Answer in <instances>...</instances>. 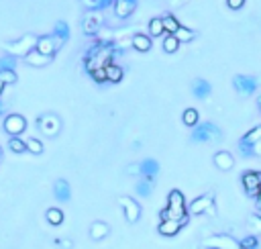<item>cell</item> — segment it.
Returning <instances> with one entry per match:
<instances>
[{
  "mask_svg": "<svg viewBox=\"0 0 261 249\" xmlns=\"http://www.w3.org/2000/svg\"><path fill=\"white\" fill-rule=\"evenodd\" d=\"M160 219H174V221H188V207H186V198L180 190H172L167 194V208L160 212Z\"/></svg>",
  "mask_w": 261,
  "mask_h": 249,
  "instance_id": "obj_1",
  "label": "cell"
},
{
  "mask_svg": "<svg viewBox=\"0 0 261 249\" xmlns=\"http://www.w3.org/2000/svg\"><path fill=\"white\" fill-rule=\"evenodd\" d=\"M37 39H39L37 35H33V33H27L25 37H20V39H17V41H10V43H4L2 47H4L6 53L15 55V58H25L29 51H33V49L37 47Z\"/></svg>",
  "mask_w": 261,
  "mask_h": 249,
  "instance_id": "obj_2",
  "label": "cell"
},
{
  "mask_svg": "<svg viewBox=\"0 0 261 249\" xmlns=\"http://www.w3.org/2000/svg\"><path fill=\"white\" fill-rule=\"evenodd\" d=\"M188 212L198 217V214H208V217H217V202H214L212 194H204V196H198L190 202L188 207Z\"/></svg>",
  "mask_w": 261,
  "mask_h": 249,
  "instance_id": "obj_3",
  "label": "cell"
},
{
  "mask_svg": "<svg viewBox=\"0 0 261 249\" xmlns=\"http://www.w3.org/2000/svg\"><path fill=\"white\" fill-rule=\"evenodd\" d=\"M202 247H206V249H241V243L226 233H217V235H210L206 239H202Z\"/></svg>",
  "mask_w": 261,
  "mask_h": 249,
  "instance_id": "obj_4",
  "label": "cell"
},
{
  "mask_svg": "<svg viewBox=\"0 0 261 249\" xmlns=\"http://www.w3.org/2000/svg\"><path fill=\"white\" fill-rule=\"evenodd\" d=\"M222 133L214 123H204V124H196L194 133H192V141H214V139H221Z\"/></svg>",
  "mask_w": 261,
  "mask_h": 249,
  "instance_id": "obj_5",
  "label": "cell"
},
{
  "mask_svg": "<svg viewBox=\"0 0 261 249\" xmlns=\"http://www.w3.org/2000/svg\"><path fill=\"white\" fill-rule=\"evenodd\" d=\"M37 127H39L41 133L47 135V137H55V135L61 131V121H60V117L47 112V115H41L37 119Z\"/></svg>",
  "mask_w": 261,
  "mask_h": 249,
  "instance_id": "obj_6",
  "label": "cell"
},
{
  "mask_svg": "<svg viewBox=\"0 0 261 249\" xmlns=\"http://www.w3.org/2000/svg\"><path fill=\"white\" fill-rule=\"evenodd\" d=\"M119 205H120V208H122V212H124V217H127V221L129 223H137L139 221V217H141V205L135 198H131V196H120L119 198Z\"/></svg>",
  "mask_w": 261,
  "mask_h": 249,
  "instance_id": "obj_7",
  "label": "cell"
},
{
  "mask_svg": "<svg viewBox=\"0 0 261 249\" xmlns=\"http://www.w3.org/2000/svg\"><path fill=\"white\" fill-rule=\"evenodd\" d=\"M241 182H243V188L247 192V196L257 198L259 190H261V172H253V169H249V172L243 174Z\"/></svg>",
  "mask_w": 261,
  "mask_h": 249,
  "instance_id": "obj_8",
  "label": "cell"
},
{
  "mask_svg": "<svg viewBox=\"0 0 261 249\" xmlns=\"http://www.w3.org/2000/svg\"><path fill=\"white\" fill-rule=\"evenodd\" d=\"M233 86L241 96H251L257 90V80L253 76H235L233 78Z\"/></svg>",
  "mask_w": 261,
  "mask_h": 249,
  "instance_id": "obj_9",
  "label": "cell"
},
{
  "mask_svg": "<svg viewBox=\"0 0 261 249\" xmlns=\"http://www.w3.org/2000/svg\"><path fill=\"white\" fill-rule=\"evenodd\" d=\"M86 35H96L102 27V10H88V15L82 21Z\"/></svg>",
  "mask_w": 261,
  "mask_h": 249,
  "instance_id": "obj_10",
  "label": "cell"
},
{
  "mask_svg": "<svg viewBox=\"0 0 261 249\" xmlns=\"http://www.w3.org/2000/svg\"><path fill=\"white\" fill-rule=\"evenodd\" d=\"M27 129V119L22 117V115H8L4 119V131L8 135H20V133H25Z\"/></svg>",
  "mask_w": 261,
  "mask_h": 249,
  "instance_id": "obj_11",
  "label": "cell"
},
{
  "mask_svg": "<svg viewBox=\"0 0 261 249\" xmlns=\"http://www.w3.org/2000/svg\"><path fill=\"white\" fill-rule=\"evenodd\" d=\"M257 141H261V124L255 129H251L249 133H245V137L239 143L241 153L243 155H253V143H257Z\"/></svg>",
  "mask_w": 261,
  "mask_h": 249,
  "instance_id": "obj_12",
  "label": "cell"
},
{
  "mask_svg": "<svg viewBox=\"0 0 261 249\" xmlns=\"http://www.w3.org/2000/svg\"><path fill=\"white\" fill-rule=\"evenodd\" d=\"M35 49H39L45 55H55V51L61 49V43L55 39V35H43V37L37 39V47Z\"/></svg>",
  "mask_w": 261,
  "mask_h": 249,
  "instance_id": "obj_13",
  "label": "cell"
},
{
  "mask_svg": "<svg viewBox=\"0 0 261 249\" xmlns=\"http://www.w3.org/2000/svg\"><path fill=\"white\" fill-rule=\"evenodd\" d=\"M137 0H115V15L119 19H129L133 13H135V8H137Z\"/></svg>",
  "mask_w": 261,
  "mask_h": 249,
  "instance_id": "obj_14",
  "label": "cell"
},
{
  "mask_svg": "<svg viewBox=\"0 0 261 249\" xmlns=\"http://www.w3.org/2000/svg\"><path fill=\"white\" fill-rule=\"evenodd\" d=\"M181 225H184V221L165 219V221H160V225H157V231H160V235H163V237H176L181 231Z\"/></svg>",
  "mask_w": 261,
  "mask_h": 249,
  "instance_id": "obj_15",
  "label": "cell"
},
{
  "mask_svg": "<svg viewBox=\"0 0 261 249\" xmlns=\"http://www.w3.org/2000/svg\"><path fill=\"white\" fill-rule=\"evenodd\" d=\"M25 62L29 65H33V67H45V65H49L53 62V55H45L39 49H33V51H29L25 55Z\"/></svg>",
  "mask_w": 261,
  "mask_h": 249,
  "instance_id": "obj_16",
  "label": "cell"
},
{
  "mask_svg": "<svg viewBox=\"0 0 261 249\" xmlns=\"http://www.w3.org/2000/svg\"><path fill=\"white\" fill-rule=\"evenodd\" d=\"M214 166H217L221 172H229L235 166V157L229 151H217L214 153Z\"/></svg>",
  "mask_w": 261,
  "mask_h": 249,
  "instance_id": "obj_17",
  "label": "cell"
},
{
  "mask_svg": "<svg viewBox=\"0 0 261 249\" xmlns=\"http://www.w3.org/2000/svg\"><path fill=\"white\" fill-rule=\"evenodd\" d=\"M192 92H194L196 98L204 100V98H208V96H210L212 88H210V84H208L206 80H202V78H196V80L192 82Z\"/></svg>",
  "mask_w": 261,
  "mask_h": 249,
  "instance_id": "obj_18",
  "label": "cell"
},
{
  "mask_svg": "<svg viewBox=\"0 0 261 249\" xmlns=\"http://www.w3.org/2000/svg\"><path fill=\"white\" fill-rule=\"evenodd\" d=\"M110 233V227L106 223H102V221H94L92 225H90V239H94V241H100V239H104V237Z\"/></svg>",
  "mask_w": 261,
  "mask_h": 249,
  "instance_id": "obj_19",
  "label": "cell"
},
{
  "mask_svg": "<svg viewBox=\"0 0 261 249\" xmlns=\"http://www.w3.org/2000/svg\"><path fill=\"white\" fill-rule=\"evenodd\" d=\"M131 45H133V47L137 49V51L145 53V51L151 49V37H149V35H143V33H137V35H133Z\"/></svg>",
  "mask_w": 261,
  "mask_h": 249,
  "instance_id": "obj_20",
  "label": "cell"
},
{
  "mask_svg": "<svg viewBox=\"0 0 261 249\" xmlns=\"http://www.w3.org/2000/svg\"><path fill=\"white\" fill-rule=\"evenodd\" d=\"M53 192H55V196H58L60 200H70L72 196V188H70V182H65V180H58L53 186Z\"/></svg>",
  "mask_w": 261,
  "mask_h": 249,
  "instance_id": "obj_21",
  "label": "cell"
},
{
  "mask_svg": "<svg viewBox=\"0 0 261 249\" xmlns=\"http://www.w3.org/2000/svg\"><path fill=\"white\" fill-rule=\"evenodd\" d=\"M106 67V78H108V82H112V84H117V82H120L122 80V76H124V72H122V67L120 65H117V63H108V65H104Z\"/></svg>",
  "mask_w": 261,
  "mask_h": 249,
  "instance_id": "obj_22",
  "label": "cell"
},
{
  "mask_svg": "<svg viewBox=\"0 0 261 249\" xmlns=\"http://www.w3.org/2000/svg\"><path fill=\"white\" fill-rule=\"evenodd\" d=\"M157 172H160V166H157L155 160H145V162L141 164V176H143V178L153 180V178L157 176Z\"/></svg>",
  "mask_w": 261,
  "mask_h": 249,
  "instance_id": "obj_23",
  "label": "cell"
},
{
  "mask_svg": "<svg viewBox=\"0 0 261 249\" xmlns=\"http://www.w3.org/2000/svg\"><path fill=\"white\" fill-rule=\"evenodd\" d=\"M181 121H184L186 127H196L198 121H200V115L196 108H186L184 112H181Z\"/></svg>",
  "mask_w": 261,
  "mask_h": 249,
  "instance_id": "obj_24",
  "label": "cell"
},
{
  "mask_svg": "<svg viewBox=\"0 0 261 249\" xmlns=\"http://www.w3.org/2000/svg\"><path fill=\"white\" fill-rule=\"evenodd\" d=\"M45 219H47V223L49 225H55V227H58V225H61L63 223V210L61 208H58V207H53V208H49L47 210V214H45Z\"/></svg>",
  "mask_w": 261,
  "mask_h": 249,
  "instance_id": "obj_25",
  "label": "cell"
},
{
  "mask_svg": "<svg viewBox=\"0 0 261 249\" xmlns=\"http://www.w3.org/2000/svg\"><path fill=\"white\" fill-rule=\"evenodd\" d=\"M247 231L251 235H261V214H251L247 219Z\"/></svg>",
  "mask_w": 261,
  "mask_h": 249,
  "instance_id": "obj_26",
  "label": "cell"
},
{
  "mask_svg": "<svg viewBox=\"0 0 261 249\" xmlns=\"http://www.w3.org/2000/svg\"><path fill=\"white\" fill-rule=\"evenodd\" d=\"M165 33V27H163V19H151L149 21V35L151 37H161Z\"/></svg>",
  "mask_w": 261,
  "mask_h": 249,
  "instance_id": "obj_27",
  "label": "cell"
},
{
  "mask_svg": "<svg viewBox=\"0 0 261 249\" xmlns=\"http://www.w3.org/2000/svg\"><path fill=\"white\" fill-rule=\"evenodd\" d=\"M53 35H55V39H58L61 45L67 41V37H70V29H67V25L63 21H60L58 25H55V31H53Z\"/></svg>",
  "mask_w": 261,
  "mask_h": 249,
  "instance_id": "obj_28",
  "label": "cell"
},
{
  "mask_svg": "<svg viewBox=\"0 0 261 249\" xmlns=\"http://www.w3.org/2000/svg\"><path fill=\"white\" fill-rule=\"evenodd\" d=\"M180 47V39L174 35V33H167V37L163 39V51L167 53H176Z\"/></svg>",
  "mask_w": 261,
  "mask_h": 249,
  "instance_id": "obj_29",
  "label": "cell"
},
{
  "mask_svg": "<svg viewBox=\"0 0 261 249\" xmlns=\"http://www.w3.org/2000/svg\"><path fill=\"white\" fill-rule=\"evenodd\" d=\"M174 35L180 39V43H190L192 39L196 37V33L192 31V29H188V27H180V29L174 33Z\"/></svg>",
  "mask_w": 261,
  "mask_h": 249,
  "instance_id": "obj_30",
  "label": "cell"
},
{
  "mask_svg": "<svg viewBox=\"0 0 261 249\" xmlns=\"http://www.w3.org/2000/svg\"><path fill=\"white\" fill-rule=\"evenodd\" d=\"M8 149L13 153H22V151H27V143L22 139H19V135H15V137L8 141Z\"/></svg>",
  "mask_w": 261,
  "mask_h": 249,
  "instance_id": "obj_31",
  "label": "cell"
},
{
  "mask_svg": "<svg viewBox=\"0 0 261 249\" xmlns=\"http://www.w3.org/2000/svg\"><path fill=\"white\" fill-rule=\"evenodd\" d=\"M163 27H165V33H176L181 25L178 22V19L174 15H165L163 17Z\"/></svg>",
  "mask_w": 261,
  "mask_h": 249,
  "instance_id": "obj_32",
  "label": "cell"
},
{
  "mask_svg": "<svg viewBox=\"0 0 261 249\" xmlns=\"http://www.w3.org/2000/svg\"><path fill=\"white\" fill-rule=\"evenodd\" d=\"M25 143H27V151H31V153L39 155V153L43 151V143H41L39 139H35V137H29V139H25Z\"/></svg>",
  "mask_w": 261,
  "mask_h": 249,
  "instance_id": "obj_33",
  "label": "cell"
},
{
  "mask_svg": "<svg viewBox=\"0 0 261 249\" xmlns=\"http://www.w3.org/2000/svg\"><path fill=\"white\" fill-rule=\"evenodd\" d=\"M151 188H153V180H149V178H145L143 182L137 184V190H139L141 196H149L151 194Z\"/></svg>",
  "mask_w": 261,
  "mask_h": 249,
  "instance_id": "obj_34",
  "label": "cell"
},
{
  "mask_svg": "<svg viewBox=\"0 0 261 249\" xmlns=\"http://www.w3.org/2000/svg\"><path fill=\"white\" fill-rule=\"evenodd\" d=\"M15 65H17V60H15V55H4V58H0V70H15Z\"/></svg>",
  "mask_w": 261,
  "mask_h": 249,
  "instance_id": "obj_35",
  "label": "cell"
},
{
  "mask_svg": "<svg viewBox=\"0 0 261 249\" xmlns=\"http://www.w3.org/2000/svg\"><path fill=\"white\" fill-rule=\"evenodd\" d=\"M239 243H241V249H257V235L249 233L245 239H241Z\"/></svg>",
  "mask_w": 261,
  "mask_h": 249,
  "instance_id": "obj_36",
  "label": "cell"
},
{
  "mask_svg": "<svg viewBox=\"0 0 261 249\" xmlns=\"http://www.w3.org/2000/svg\"><path fill=\"white\" fill-rule=\"evenodd\" d=\"M0 80H2L4 84H15L17 82L15 70H0Z\"/></svg>",
  "mask_w": 261,
  "mask_h": 249,
  "instance_id": "obj_37",
  "label": "cell"
},
{
  "mask_svg": "<svg viewBox=\"0 0 261 249\" xmlns=\"http://www.w3.org/2000/svg\"><path fill=\"white\" fill-rule=\"evenodd\" d=\"M90 74H92V78H94L96 82H100V84L108 80V78H106V67H94Z\"/></svg>",
  "mask_w": 261,
  "mask_h": 249,
  "instance_id": "obj_38",
  "label": "cell"
},
{
  "mask_svg": "<svg viewBox=\"0 0 261 249\" xmlns=\"http://www.w3.org/2000/svg\"><path fill=\"white\" fill-rule=\"evenodd\" d=\"M82 4H84L88 10H100L102 0H82Z\"/></svg>",
  "mask_w": 261,
  "mask_h": 249,
  "instance_id": "obj_39",
  "label": "cell"
},
{
  "mask_svg": "<svg viewBox=\"0 0 261 249\" xmlns=\"http://www.w3.org/2000/svg\"><path fill=\"white\" fill-rule=\"evenodd\" d=\"M243 4H245V0H226V6L231 10H239V8H243Z\"/></svg>",
  "mask_w": 261,
  "mask_h": 249,
  "instance_id": "obj_40",
  "label": "cell"
},
{
  "mask_svg": "<svg viewBox=\"0 0 261 249\" xmlns=\"http://www.w3.org/2000/svg\"><path fill=\"white\" fill-rule=\"evenodd\" d=\"M127 174H141V164H131L127 167Z\"/></svg>",
  "mask_w": 261,
  "mask_h": 249,
  "instance_id": "obj_41",
  "label": "cell"
},
{
  "mask_svg": "<svg viewBox=\"0 0 261 249\" xmlns=\"http://www.w3.org/2000/svg\"><path fill=\"white\" fill-rule=\"evenodd\" d=\"M55 243H58V245H63L65 249H70V247H72V241H67V239H65V241H61V239H58V241H55Z\"/></svg>",
  "mask_w": 261,
  "mask_h": 249,
  "instance_id": "obj_42",
  "label": "cell"
},
{
  "mask_svg": "<svg viewBox=\"0 0 261 249\" xmlns=\"http://www.w3.org/2000/svg\"><path fill=\"white\" fill-rule=\"evenodd\" d=\"M255 205H257V208L261 210V190H259V194H257V202H255Z\"/></svg>",
  "mask_w": 261,
  "mask_h": 249,
  "instance_id": "obj_43",
  "label": "cell"
},
{
  "mask_svg": "<svg viewBox=\"0 0 261 249\" xmlns=\"http://www.w3.org/2000/svg\"><path fill=\"white\" fill-rule=\"evenodd\" d=\"M4 86H6V84H4L2 80H0V96H2V92H4Z\"/></svg>",
  "mask_w": 261,
  "mask_h": 249,
  "instance_id": "obj_44",
  "label": "cell"
},
{
  "mask_svg": "<svg viewBox=\"0 0 261 249\" xmlns=\"http://www.w3.org/2000/svg\"><path fill=\"white\" fill-rule=\"evenodd\" d=\"M257 104H259V110H261V96H259V100H257Z\"/></svg>",
  "mask_w": 261,
  "mask_h": 249,
  "instance_id": "obj_45",
  "label": "cell"
},
{
  "mask_svg": "<svg viewBox=\"0 0 261 249\" xmlns=\"http://www.w3.org/2000/svg\"><path fill=\"white\" fill-rule=\"evenodd\" d=\"M0 115H2V104H0Z\"/></svg>",
  "mask_w": 261,
  "mask_h": 249,
  "instance_id": "obj_46",
  "label": "cell"
},
{
  "mask_svg": "<svg viewBox=\"0 0 261 249\" xmlns=\"http://www.w3.org/2000/svg\"><path fill=\"white\" fill-rule=\"evenodd\" d=\"M0 157H2V149H0Z\"/></svg>",
  "mask_w": 261,
  "mask_h": 249,
  "instance_id": "obj_47",
  "label": "cell"
}]
</instances>
